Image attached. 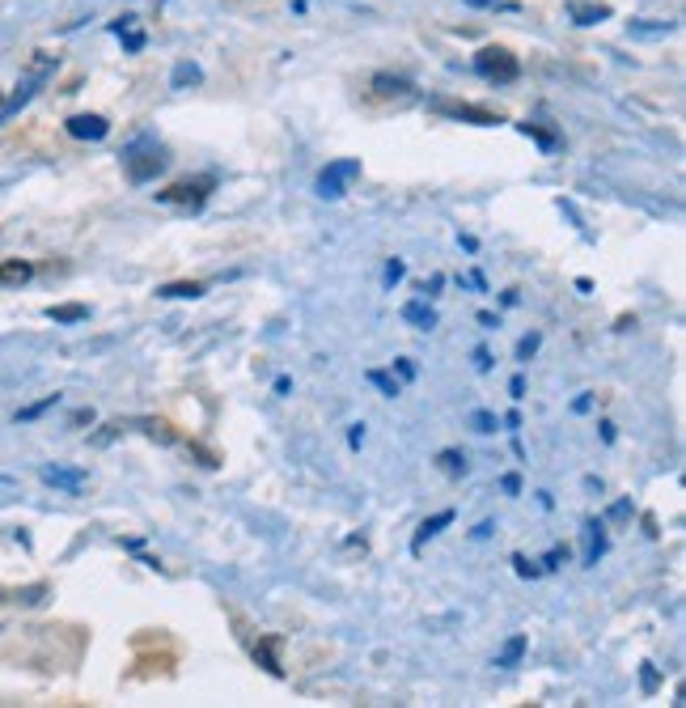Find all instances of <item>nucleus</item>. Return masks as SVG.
<instances>
[{"label": "nucleus", "mask_w": 686, "mask_h": 708, "mask_svg": "<svg viewBox=\"0 0 686 708\" xmlns=\"http://www.w3.org/2000/svg\"><path fill=\"white\" fill-rule=\"evenodd\" d=\"M475 68L487 77V81H496V85H509L521 77V64L513 51H504V47H483L479 56H475Z\"/></svg>", "instance_id": "1"}, {"label": "nucleus", "mask_w": 686, "mask_h": 708, "mask_svg": "<svg viewBox=\"0 0 686 708\" xmlns=\"http://www.w3.org/2000/svg\"><path fill=\"white\" fill-rule=\"evenodd\" d=\"M123 162H128V179L132 183H149L153 174L166 170L170 157H166V149H161V145H136L128 157H123Z\"/></svg>", "instance_id": "2"}, {"label": "nucleus", "mask_w": 686, "mask_h": 708, "mask_svg": "<svg viewBox=\"0 0 686 708\" xmlns=\"http://www.w3.org/2000/svg\"><path fill=\"white\" fill-rule=\"evenodd\" d=\"M212 179L204 174V179H183V183H174V187H166V191H157V200L161 204H178V208H200L208 196H212Z\"/></svg>", "instance_id": "3"}, {"label": "nucleus", "mask_w": 686, "mask_h": 708, "mask_svg": "<svg viewBox=\"0 0 686 708\" xmlns=\"http://www.w3.org/2000/svg\"><path fill=\"white\" fill-rule=\"evenodd\" d=\"M356 174H360L356 157H348V162H331L327 170L318 174V196H322V200H339V196H343V183L356 179Z\"/></svg>", "instance_id": "4"}, {"label": "nucleus", "mask_w": 686, "mask_h": 708, "mask_svg": "<svg viewBox=\"0 0 686 708\" xmlns=\"http://www.w3.org/2000/svg\"><path fill=\"white\" fill-rule=\"evenodd\" d=\"M441 115L449 119H466V123H479V128H492V123H500L496 111H487V106H471V102H432Z\"/></svg>", "instance_id": "5"}, {"label": "nucleus", "mask_w": 686, "mask_h": 708, "mask_svg": "<svg viewBox=\"0 0 686 708\" xmlns=\"http://www.w3.org/2000/svg\"><path fill=\"white\" fill-rule=\"evenodd\" d=\"M106 132H111V123L102 115H72L68 119V136H77V140H102Z\"/></svg>", "instance_id": "6"}, {"label": "nucleus", "mask_w": 686, "mask_h": 708, "mask_svg": "<svg viewBox=\"0 0 686 708\" xmlns=\"http://www.w3.org/2000/svg\"><path fill=\"white\" fill-rule=\"evenodd\" d=\"M454 522V509H441V513H432V518H424L420 522V530H415V539H411V547L415 552H424V543L432 539V535H441V530Z\"/></svg>", "instance_id": "7"}, {"label": "nucleus", "mask_w": 686, "mask_h": 708, "mask_svg": "<svg viewBox=\"0 0 686 708\" xmlns=\"http://www.w3.org/2000/svg\"><path fill=\"white\" fill-rule=\"evenodd\" d=\"M43 484H51V488H64V492H81V488H85V471L43 467Z\"/></svg>", "instance_id": "8"}, {"label": "nucleus", "mask_w": 686, "mask_h": 708, "mask_svg": "<svg viewBox=\"0 0 686 708\" xmlns=\"http://www.w3.org/2000/svg\"><path fill=\"white\" fill-rule=\"evenodd\" d=\"M403 323H411L415 331H432V327H437V310H432L424 297H420V302H407L403 306Z\"/></svg>", "instance_id": "9"}, {"label": "nucleus", "mask_w": 686, "mask_h": 708, "mask_svg": "<svg viewBox=\"0 0 686 708\" xmlns=\"http://www.w3.org/2000/svg\"><path fill=\"white\" fill-rule=\"evenodd\" d=\"M276 649H280V636H267V641L255 645V662L267 670V675L284 679V666H280V658H276Z\"/></svg>", "instance_id": "10"}, {"label": "nucleus", "mask_w": 686, "mask_h": 708, "mask_svg": "<svg viewBox=\"0 0 686 708\" xmlns=\"http://www.w3.org/2000/svg\"><path fill=\"white\" fill-rule=\"evenodd\" d=\"M521 653H526V636H521V632H513L509 641H504V649L496 653V666H504V670H509V666H517V662H521Z\"/></svg>", "instance_id": "11"}, {"label": "nucleus", "mask_w": 686, "mask_h": 708, "mask_svg": "<svg viewBox=\"0 0 686 708\" xmlns=\"http://www.w3.org/2000/svg\"><path fill=\"white\" fill-rule=\"evenodd\" d=\"M30 276H34V268H30V263H22V259L0 263V280H5V285H26Z\"/></svg>", "instance_id": "12"}, {"label": "nucleus", "mask_w": 686, "mask_h": 708, "mask_svg": "<svg viewBox=\"0 0 686 708\" xmlns=\"http://www.w3.org/2000/svg\"><path fill=\"white\" fill-rule=\"evenodd\" d=\"M47 318L51 323H81V318H89V310L85 306H51Z\"/></svg>", "instance_id": "13"}, {"label": "nucleus", "mask_w": 686, "mask_h": 708, "mask_svg": "<svg viewBox=\"0 0 686 708\" xmlns=\"http://www.w3.org/2000/svg\"><path fill=\"white\" fill-rule=\"evenodd\" d=\"M437 463H441V471H445V475H454V480H458V475H466V458H462L458 450H441Z\"/></svg>", "instance_id": "14"}, {"label": "nucleus", "mask_w": 686, "mask_h": 708, "mask_svg": "<svg viewBox=\"0 0 686 708\" xmlns=\"http://www.w3.org/2000/svg\"><path fill=\"white\" fill-rule=\"evenodd\" d=\"M373 386H377V391H382L386 399H394V395H399V382H394L390 374H382V369H369V374H365Z\"/></svg>", "instance_id": "15"}, {"label": "nucleus", "mask_w": 686, "mask_h": 708, "mask_svg": "<svg viewBox=\"0 0 686 708\" xmlns=\"http://www.w3.org/2000/svg\"><path fill=\"white\" fill-rule=\"evenodd\" d=\"M200 293H204V285H195V280H191V285L183 280V285H161L157 289V297H200Z\"/></svg>", "instance_id": "16"}, {"label": "nucleus", "mask_w": 686, "mask_h": 708, "mask_svg": "<svg viewBox=\"0 0 686 708\" xmlns=\"http://www.w3.org/2000/svg\"><path fill=\"white\" fill-rule=\"evenodd\" d=\"M373 85H377V90H382V94H399V98H407V94H411V85H407L403 77H377Z\"/></svg>", "instance_id": "17"}, {"label": "nucleus", "mask_w": 686, "mask_h": 708, "mask_svg": "<svg viewBox=\"0 0 686 708\" xmlns=\"http://www.w3.org/2000/svg\"><path fill=\"white\" fill-rule=\"evenodd\" d=\"M195 81H200V68H195V64H178L174 68V90H187V85H195Z\"/></svg>", "instance_id": "18"}, {"label": "nucleus", "mask_w": 686, "mask_h": 708, "mask_svg": "<svg viewBox=\"0 0 686 708\" xmlns=\"http://www.w3.org/2000/svg\"><path fill=\"white\" fill-rule=\"evenodd\" d=\"M466 424H471L475 433H496V424H500V420H496L492 412H471V416H466Z\"/></svg>", "instance_id": "19"}, {"label": "nucleus", "mask_w": 686, "mask_h": 708, "mask_svg": "<svg viewBox=\"0 0 686 708\" xmlns=\"http://www.w3.org/2000/svg\"><path fill=\"white\" fill-rule=\"evenodd\" d=\"M60 403V395H47L43 403H30V407H22V412H17V420H34V416H43L47 407H56Z\"/></svg>", "instance_id": "20"}, {"label": "nucleus", "mask_w": 686, "mask_h": 708, "mask_svg": "<svg viewBox=\"0 0 686 708\" xmlns=\"http://www.w3.org/2000/svg\"><path fill=\"white\" fill-rule=\"evenodd\" d=\"M593 535H589V564H598V556L606 552V535H602V526H589Z\"/></svg>", "instance_id": "21"}, {"label": "nucleus", "mask_w": 686, "mask_h": 708, "mask_svg": "<svg viewBox=\"0 0 686 708\" xmlns=\"http://www.w3.org/2000/svg\"><path fill=\"white\" fill-rule=\"evenodd\" d=\"M538 344H543V335H526V340L517 344V361H530L534 352H538Z\"/></svg>", "instance_id": "22"}, {"label": "nucleus", "mask_w": 686, "mask_h": 708, "mask_svg": "<svg viewBox=\"0 0 686 708\" xmlns=\"http://www.w3.org/2000/svg\"><path fill=\"white\" fill-rule=\"evenodd\" d=\"M576 13V22H581V26H589V22H598V17H606V9L598 5V9H572Z\"/></svg>", "instance_id": "23"}, {"label": "nucleus", "mask_w": 686, "mask_h": 708, "mask_svg": "<svg viewBox=\"0 0 686 708\" xmlns=\"http://www.w3.org/2000/svg\"><path fill=\"white\" fill-rule=\"evenodd\" d=\"M403 272H407V268H403V259H390V263H386V285L403 280Z\"/></svg>", "instance_id": "24"}, {"label": "nucleus", "mask_w": 686, "mask_h": 708, "mask_svg": "<svg viewBox=\"0 0 686 708\" xmlns=\"http://www.w3.org/2000/svg\"><path fill=\"white\" fill-rule=\"evenodd\" d=\"M521 132H526V136H534V140H543V145H547V149L555 145V136H551V132H538V128H534V123H521Z\"/></svg>", "instance_id": "25"}, {"label": "nucleus", "mask_w": 686, "mask_h": 708, "mask_svg": "<svg viewBox=\"0 0 686 708\" xmlns=\"http://www.w3.org/2000/svg\"><path fill=\"white\" fill-rule=\"evenodd\" d=\"M513 564H517V573H521V577H534V573H538V569H534V564H530L526 556H513Z\"/></svg>", "instance_id": "26"}, {"label": "nucleus", "mask_w": 686, "mask_h": 708, "mask_svg": "<svg viewBox=\"0 0 686 708\" xmlns=\"http://www.w3.org/2000/svg\"><path fill=\"white\" fill-rule=\"evenodd\" d=\"M475 369H492V357H487V348H475Z\"/></svg>", "instance_id": "27"}, {"label": "nucleus", "mask_w": 686, "mask_h": 708, "mask_svg": "<svg viewBox=\"0 0 686 708\" xmlns=\"http://www.w3.org/2000/svg\"><path fill=\"white\" fill-rule=\"evenodd\" d=\"M644 687H648V692L657 687V670H653V666H644Z\"/></svg>", "instance_id": "28"}, {"label": "nucleus", "mask_w": 686, "mask_h": 708, "mask_svg": "<svg viewBox=\"0 0 686 708\" xmlns=\"http://www.w3.org/2000/svg\"><path fill=\"white\" fill-rule=\"evenodd\" d=\"M509 391H513V399H521V395H526V382L513 378V382H509Z\"/></svg>", "instance_id": "29"}, {"label": "nucleus", "mask_w": 686, "mask_h": 708, "mask_svg": "<svg viewBox=\"0 0 686 708\" xmlns=\"http://www.w3.org/2000/svg\"><path fill=\"white\" fill-rule=\"evenodd\" d=\"M504 492H521V480H517V475H504Z\"/></svg>", "instance_id": "30"}, {"label": "nucleus", "mask_w": 686, "mask_h": 708, "mask_svg": "<svg viewBox=\"0 0 686 708\" xmlns=\"http://www.w3.org/2000/svg\"><path fill=\"white\" fill-rule=\"evenodd\" d=\"M348 441H352V446H360V441H365V429H360V424H352V433H348Z\"/></svg>", "instance_id": "31"}, {"label": "nucleus", "mask_w": 686, "mask_h": 708, "mask_svg": "<svg viewBox=\"0 0 686 708\" xmlns=\"http://www.w3.org/2000/svg\"><path fill=\"white\" fill-rule=\"evenodd\" d=\"M399 374L411 382V378H415V365H411V361H399Z\"/></svg>", "instance_id": "32"}, {"label": "nucleus", "mask_w": 686, "mask_h": 708, "mask_svg": "<svg viewBox=\"0 0 686 708\" xmlns=\"http://www.w3.org/2000/svg\"><path fill=\"white\" fill-rule=\"evenodd\" d=\"M471 9H483V5H496V0H466Z\"/></svg>", "instance_id": "33"}, {"label": "nucleus", "mask_w": 686, "mask_h": 708, "mask_svg": "<svg viewBox=\"0 0 686 708\" xmlns=\"http://www.w3.org/2000/svg\"><path fill=\"white\" fill-rule=\"evenodd\" d=\"M0 603H5V590H0Z\"/></svg>", "instance_id": "34"}]
</instances>
